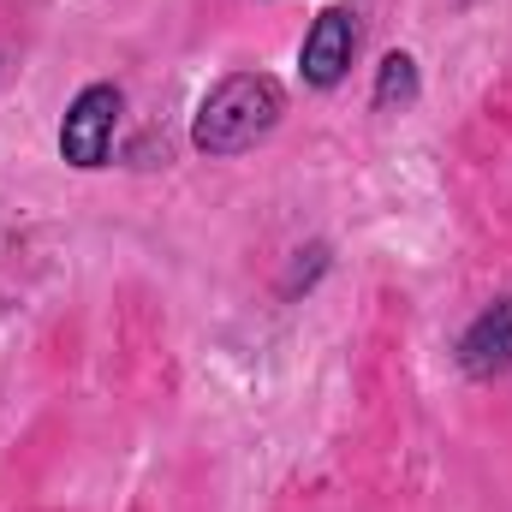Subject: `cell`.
I'll return each mask as SVG.
<instances>
[{"instance_id": "obj_1", "label": "cell", "mask_w": 512, "mask_h": 512, "mask_svg": "<svg viewBox=\"0 0 512 512\" xmlns=\"http://www.w3.org/2000/svg\"><path fill=\"white\" fill-rule=\"evenodd\" d=\"M280 114H286V90L268 72H233L203 96L191 143L203 155H245L251 143H262L280 126Z\"/></svg>"}, {"instance_id": "obj_4", "label": "cell", "mask_w": 512, "mask_h": 512, "mask_svg": "<svg viewBox=\"0 0 512 512\" xmlns=\"http://www.w3.org/2000/svg\"><path fill=\"white\" fill-rule=\"evenodd\" d=\"M459 370L471 382H495L512 370V298H495L465 334H459Z\"/></svg>"}, {"instance_id": "obj_2", "label": "cell", "mask_w": 512, "mask_h": 512, "mask_svg": "<svg viewBox=\"0 0 512 512\" xmlns=\"http://www.w3.org/2000/svg\"><path fill=\"white\" fill-rule=\"evenodd\" d=\"M120 108H126V96H120L114 84H90V90H78V102L66 108V126H60V155H66L72 167H84V173L102 167L108 149H114Z\"/></svg>"}, {"instance_id": "obj_3", "label": "cell", "mask_w": 512, "mask_h": 512, "mask_svg": "<svg viewBox=\"0 0 512 512\" xmlns=\"http://www.w3.org/2000/svg\"><path fill=\"white\" fill-rule=\"evenodd\" d=\"M352 60H358V12H352V6H328V12L310 24L304 54H298L304 84H310V90H334V84L352 72Z\"/></svg>"}, {"instance_id": "obj_5", "label": "cell", "mask_w": 512, "mask_h": 512, "mask_svg": "<svg viewBox=\"0 0 512 512\" xmlns=\"http://www.w3.org/2000/svg\"><path fill=\"white\" fill-rule=\"evenodd\" d=\"M417 102V60L411 54H387L382 72H376V108L393 114V108H411Z\"/></svg>"}]
</instances>
